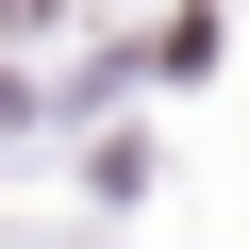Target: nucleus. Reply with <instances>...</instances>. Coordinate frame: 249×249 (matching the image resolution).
Instances as JSON below:
<instances>
[{
    "label": "nucleus",
    "instance_id": "f257e3e1",
    "mask_svg": "<svg viewBox=\"0 0 249 249\" xmlns=\"http://www.w3.org/2000/svg\"><path fill=\"white\" fill-rule=\"evenodd\" d=\"M0 116H17V83H0Z\"/></svg>",
    "mask_w": 249,
    "mask_h": 249
}]
</instances>
